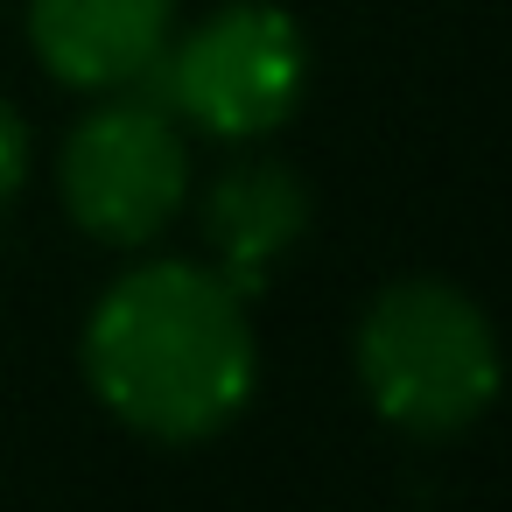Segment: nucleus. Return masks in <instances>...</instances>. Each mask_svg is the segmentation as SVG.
Listing matches in <instances>:
<instances>
[{"mask_svg": "<svg viewBox=\"0 0 512 512\" xmlns=\"http://www.w3.org/2000/svg\"><path fill=\"white\" fill-rule=\"evenodd\" d=\"M85 386L92 400L148 442H211L260 379L253 309L204 260L127 267L85 316Z\"/></svg>", "mask_w": 512, "mask_h": 512, "instance_id": "nucleus-1", "label": "nucleus"}, {"mask_svg": "<svg viewBox=\"0 0 512 512\" xmlns=\"http://www.w3.org/2000/svg\"><path fill=\"white\" fill-rule=\"evenodd\" d=\"M351 358L372 414L414 442H449L498 400V337L442 274L386 281L358 316Z\"/></svg>", "mask_w": 512, "mask_h": 512, "instance_id": "nucleus-2", "label": "nucleus"}, {"mask_svg": "<svg viewBox=\"0 0 512 512\" xmlns=\"http://www.w3.org/2000/svg\"><path fill=\"white\" fill-rule=\"evenodd\" d=\"M141 85L211 141H260L302 106L309 43L288 8L232 0V8H211L197 29L169 36L162 64Z\"/></svg>", "mask_w": 512, "mask_h": 512, "instance_id": "nucleus-3", "label": "nucleus"}, {"mask_svg": "<svg viewBox=\"0 0 512 512\" xmlns=\"http://www.w3.org/2000/svg\"><path fill=\"white\" fill-rule=\"evenodd\" d=\"M57 197L99 246H155L190 197V148L162 99H106L57 148Z\"/></svg>", "mask_w": 512, "mask_h": 512, "instance_id": "nucleus-4", "label": "nucleus"}, {"mask_svg": "<svg viewBox=\"0 0 512 512\" xmlns=\"http://www.w3.org/2000/svg\"><path fill=\"white\" fill-rule=\"evenodd\" d=\"M176 36V0H29V50L71 92H134Z\"/></svg>", "mask_w": 512, "mask_h": 512, "instance_id": "nucleus-5", "label": "nucleus"}, {"mask_svg": "<svg viewBox=\"0 0 512 512\" xmlns=\"http://www.w3.org/2000/svg\"><path fill=\"white\" fill-rule=\"evenodd\" d=\"M302 232H309V183L288 162H232L204 190V246H211V267L246 302L302 246Z\"/></svg>", "mask_w": 512, "mask_h": 512, "instance_id": "nucleus-6", "label": "nucleus"}, {"mask_svg": "<svg viewBox=\"0 0 512 512\" xmlns=\"http://www.w3.org/2000/svg\"><path fill=\"white\" fill-rule=\"evenodd\" d=\"M22 183H29V127H22V113L8 99H0V211L22 197Z\"/></svg>", "mask_w": 512, "mask_h": 512, "instance_id": "nucleus-7", "label": "nucleus"}]
</instances>
